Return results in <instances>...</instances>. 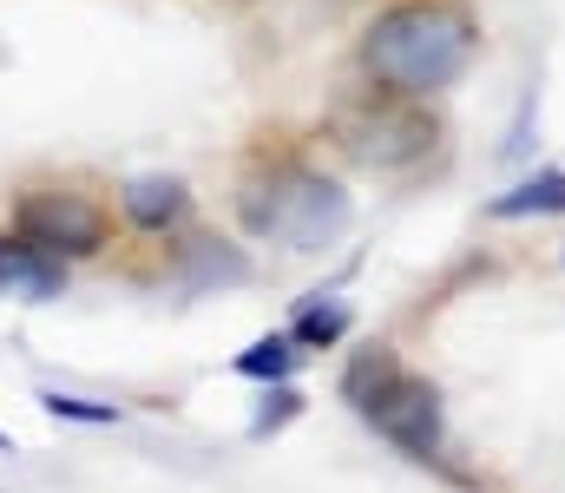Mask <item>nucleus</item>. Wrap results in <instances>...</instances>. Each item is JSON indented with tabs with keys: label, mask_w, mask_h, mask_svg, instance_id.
Here are the masks:
<instances>
[{
	"label": "nucleus",
	"mask_w": 565,
	"mask_h": 493,
	"mask_svg": "<svg viewBox=\"0 0 565 493\" xmlns=\"http://www.w3.org/2000/svg\"><path fill=\"white\" fill-rule=\"evenodd\" d=\"M296 408H302V395H296V388H277V395L264 401V415L250 421V441H264V435H277V428L289 421V415H296Z\"/></svg>",
	"instance_id": "nucleus-14"
},
{
	"label": "nucleus",
	"mask_w": 565,
	"mask_h": 493,
	"mask_svg": "<svg viewBox=\"0 0 565 493\" xmlns=\"http://www.w3.org/2000/svg\"><path fill=\"white\" fill-rule=\"evenodd\" d=\"M40 408H46L53 421H93V428L119 421V408H106V401H79V395H40Z\"/></svg>",
	"instance_id": "nucleus-13"
},
{
	"label": "nucleus",
	"mask_w": 565,
	"mask_h": 493,
	"mask_svg": "<svg viewBox=\"0 0 565 493\" xmlns=\"http://www.w3.org/2000/svg\"><path fill=\"white\" fill-rule=\"evenodd\" d=\"M349 159L375 164V171H402L434 146V119H422L415 106H382V112H362L349 132H342Z\"/></svg>",
	"instance_id": "nucleus-5"
},
{
	"label": "nucleus",
	"mask_w": 565,
	"mask_h": 493,
	"mask_svg": "<svg viewBox=\"0 0 565 493\" xmlns=\"http://www.w3.org/2000/svg\"><path fill=\"white\" fill-rule=\"evenodd\" d=\"M473 46L480 33L460 0H402L375 13V26L362 33V66L395 99H427V93H447L473 66Z\"/></svg>",
	"instance_id": "nucleus-1"
},
{
	"label": "nucleus",
	"mask_w": 565,
	"mask_h": 493,
	"mask_svg": "<svg viewBox=\"0 0 565 493\" xmlns=\"http://www.w3.org/2000/svg\"><path fill=\"white\" fill-rule=\"evenodd\" d=\"M13 224H20L26 244H40V250H53V257H93V250L106 244V217H99V204H86V197H73V191L20 197Z\"/></svg>",
	"instance_id": "nucleus-4"
},
{
	"label": "nucleus",
	"mask_w": 565,
	"mask_h": 493,
	"mask_svg": "<svg viewBox=\"0 0 565 493\" xmlns=\"http://www.w3.org/2000/svg\"><path fill=\"white\" fill-rule=\"evenodd\" d=\"M244 277H250V257H244V250H231V244H217V237H191V244H184V270H178L184 290L244 283Z\"/></svg>",
	"instance_id": "nucleus-8"
},
{
	"label": "nucleus",
	"mask_w": 565,
	"mask_h": 493,
	"mask_svg": "<svg viewBox=\"0 0 565 493\" xmlns=\"http://www.w3.org/2000/svg\"><path fill=\"white\" fill-rule=\"evenodd\" d=\"M546 211H565V171H533L487 204V217H546Z\"/></svg>",
	"instance_id": "nucleus-9"
},
{
	"label": "nucleus",
	"mask_w": 565,
	"mask_h": 493,
	"mask_svg": "<svg viewBox=\"0 0 565 493\" xmlns=\"http://www.w3.org/2000/svg\"><path fill=\"white\" fill-rule=\"evenodd\" d=\"M0 448H7V435H0Z\"/></svg>",
	"instance_id": "nucleus-15"
},
{
	"label": "nucleus",
	"mask_w": 565,
	"mask_h": 493,
	"mask_svg": "<svg viewBox=\"0 0 565 493\" xmlns=\"http://www.w3.org/2000/svg\"><path fill=\"white\" fill-rule=\"evenodd\" d=\"M289 368H296V335H264L237 355V375H250V382H282Z\"/></svg>",
	"instance_id": "nucleus-10"
},
{
	"label": "nucleus",
	"mask_w": 565,
	"mask_h": 493,
	"mask_svg": "<svg viewBox=\"0 0 565 493\" xmlns=\"http://www.w3.org/2000/svg\"><path fill=\"white\" fill-rule=\"evenodd\" d=\"M244 224L277 237L289 250H322L349 231V191L335 178H316V171H277L270 184H250L244 197Z\"/></svg>",
	"instance_id": "nucleus-2"
},
{
	"label": "nucleus",
	"mask_w": 565,
	"mask_h": 493,
	"mask_svg": "<svg viewBox=\"0 0 565 493\" xmlns=\"http://www.w3.org/2000/svg\"><path fill=\"white\" fill-rule=\"evenodd\" d=\"M388 375H395V355H388V349H362V355H355V368L342 375V395L362 408V401H369V395H375Z\"/></svg>",
	"instance_id": "nucleus-11"
},
{
	"label": "nucleus",
	"mask_w": 565,
	"mask_h": 493,
	"mask_svg": "<svg viewBox=\"0 0 565 493\" xmlns=\"http://www.w3.org/2000/svg\"><path fill=\"white\" fill-rule=\"evenodd\" d=\"M362 415L375 421V435H388L402 454H415V461H434L440 454V395L427 388L422 375H388L369 401H362Z\"/></svg>",
	"instance_id": "nucleus-3"
},
{
	"label": "nucleus",
	"mask_w": 565,
	"mask_h": 493,
	"mask_svg": "<svg viewBox=\"0 0 565 493\" xmlns=\"http://www.w3.org/2000/svg\"><path fill=\"white\" fill-rule=\"evenodd\" d=\"M60 290H66V257L26 244L20 231L0 237V297H13V303H53Z\"/></svg>",
	"instance_id": "nucleus-6"
},
{
	"label": "nucleus",
	"mask_w": 565,
	"mask_h": 493,
	"mask_svg": "<svg viewBox=\"0 0 565 493\" xmlns=\"http://www.w3.org/2000/svg\"><path fill=\"white\" fill-rule=\"evenodd\" d=\"M184 204H191V191H184V178H132L126 184V217L139 224V231H171L178 217H184Z\"/></svg>",
	"instance_id": "nucleus-7"
},
{
	"label": "nucleus",
	"mask_w": 565,
	"mask_h": 493,
	"mask_svg": "<svg viewBox=\"0 0 565 493\" xmlns=\"http://www.w3.org/2000/svg\"><path fill=\"white\" fill-rule=\"evenodd\" d=\"M342 329H349V310H342V303H309L289 335H296V342H335Z\"/></svg>",
	"instance_id": "nucleus-12"
}]
</instances>
